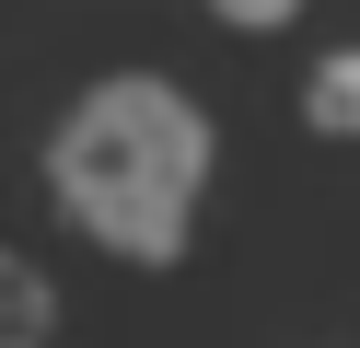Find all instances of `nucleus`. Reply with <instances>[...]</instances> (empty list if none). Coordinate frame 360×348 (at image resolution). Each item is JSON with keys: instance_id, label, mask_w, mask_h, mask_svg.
Segmentation results:
<instances>
[{"instance_id": "f257e3e1", "label": "nucleus", "mask_w": 360, "mask_h": 348, "mask_svg": "<svg viewBox=\"0 0 360 348\" xmlns=\"http://www.w3.org/2000/svg\"><path fill=\"white\" fill-rule=\"evenodd\" d=\"M210 162H221V128L198 93H174L163 70H105L47 128V198L117 267H186Z\"/></svg>"}, {"instance_id": "f03ea898", "label": "nucleus", "mask_w": 360, "mask_h": 348, "mask_svg": "<svg viewBox=\"0 0 360 348\" xmlns=\"http://www.w3.org/2000/svg\"><path fill=\"white\" fill-rule=\"evenodd\" d=\"M302 128L337 139V151H360V46H326L302 70Z\"/></svg>"}, {"instance_id": "7ed1b4c3", "label": "nucleus", "mask_w": 360, "mask_h": 348, "mask_svg": "<svg viewBox=\"0 0 360 348\" xmlns=\"http://www.w3.org/2000/svg\"><path fill=\"white\" fill-rule=\"evenodd\" d=\"M0 348H58V290L35 255L0 244Z\"/></svg>"}, {"instance_id": "20e7f679", "label": "nucleus", "mask_w": 360, "mask_h": 348, "mask_svg": "<svg viewBox=\"0 0 360 348\" xmlns=\"http://www.w3.org/2000/svg\"><path fill=\"white\" fill-rule=\"evenodd\" d=\"M221 23H233V35H290V23H302V0H210Z\"/></svg>"}]
</instances>
